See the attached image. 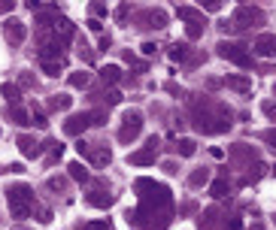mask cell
Masks as SVG:
<instances>
[{
    "label": "cell",
    "instance_id": "6da1fadb",
    "mask_svg": "<svg viewBox=\"0 0 276 230\" xmlns=\"http://www.w3.org/2000/svg\"><path fill=\"white\" fill-rule=\"evenodd\" d=\"M6 200H9V212L15 218H28V212L34 209V191L28 185H9L6 188Z\"/></svg>",
    "mask_w": 276,
    "mask_h": 230
},
{
    "label": "cell",
    "instance_id": "7a4b0ae2",
    "mask_svg": "<svg viewBox=\"0 0 276 230\" xmlns=\"http://www.w3.org/2000/svg\"><path fill=\"white\" fill-rule=\"evenodd\" d=\"M140 133H143V115H140L137 109H128L125 115H122V131H119V139L128 145V142H134Z\"/></svg>",
    "mask_w": 276,
    "mask_h": 230
},
{
    "label": "cell",
    "instance_id": "3957f363",
    "mask_svg": "<svg viewBox=\"0 0 276 230\" xmlns=\"http://www.w3.org/2000/svg\"><path fill=\"white\" fill-rule=\"evenodd\" d=\"M215 49H219V55H222L225 61H231V64H237V67H249V64H252L246 46H240V43H228V39H222Z\"/></svg>",
    "mask_w": 276,
    "mask_h": 230
},
{
    "label": "cell",
    "instance_id": "277c9868",
    "mask_svg": "<svg viewBox=\"0 0 276 230\" xmlns=\"http://www.w3.org/2000/svg\"><path fill=\"white\" fill-rule=\"evenodd\" d=\"M264 22V12L261 9H252V6H240L234 12V28H249V25H261Z\"/></svg>",
    "mask_w": 276,
    "mask_h": 230
},
{
    "label": "cell",
    "instance_id": "5b68a950",
    "mask_svg": "<svg viewBox=\"0 0 276 230\" xmlns=\"http://www.w3.org/2000/svg\"><path fill=\"white\" fill-rule=\"evenodd\" d=\"M3 33H6V43H9V46H22V43H25V36H28L25 22H18V18H6Z\"/></svg>",
    "mask_w": 276,
    "mask_h": 230
},
{
    "label": "cell",
    "instance_id": "8992f818",
    "mask_svg": "<svg viewBox=\"0 0 276 230\" xmlns=\"http://www.w3.org/2000/svg\"><path fill=\"white\" fill-rule=\"evenodd\" d=\"M255 55L258 58H276V36L273 33H261L255 39Z\"/></svg>",
    "mask_w": 276,
    "mask_h": 230
},
{
    "label": "cell",
    "instance_id": "52a82bcc",
    "mask_svg": "<svg viewBox=\"0 0 276 230\" xmlns=\"http://www.w3.org/2000/svg\"><path fill=\"white\" fill-rule=\"evenodd\" d=\"M15 142H18V152H22L25 158H31V161H34V158H40V155H43V145L36 142L34 136H28V133H22V136H18Z\"/></svg>",
    "mask_w": 276,
    "mask_h": 230
},
{
    "label": "cell",
    "instance_id": "ba28073f",
    "mask_svg": "<svg viewBox=\"0 0 276 230\" xmlns=\"http://www.w3.org/2000/svg\"><path fill=\"white\" fill-rule=\"evenodd\" d=\"M85 128H91V124H88V112L70 115L67 121H64V133H67V136H79V133H85Z\"/></svg>",
    "mask_w": 276,
    "mask_h": 230
},
{
    "label": "cell",
    "instance_id": "9c48e42d",
    "mask_svg": "<svg viewBox=\"0 0 276 230\" xmlns=\"http://www.w3.org/2000/svg\"><path fill=\"white\" fill-rule=\"evenodd\" d=\"M140 22H143L140 28H164V25H167V15H164L161 9H146V12L140 15Z\"/></svg>",
    "mask_w": 276,
    "mask_h": 230
},
{
    "label": "cell",
    "instance_id": "30bf717a",
    "mask_svg": "<svg viewBox=\"0 0 276 230\" xmlns=\"http://www.w3.org/2000/svg\"><path fill=\"white\" fill-rule=\"evenodd\" d=\"M88 206H97V209H106V206H112V194H109V191H104V188H97V191H91V194H88Z\"/></svg>",
    "mask_w": 276,
    "mask_h": 230
},
{
    "label": "cell",
    "instance_id": "8fae6325",
    "mask_svg": "<svg viewBox=\"0 0 276 230\" xmlns=\"http://www.w3.org/2000/svg\"><path fill=\"white\" fill-rule=\"evenodd\" d=\"M6 118H9L12 124H18V128H28V124H31V115H28L22 106H6Z\"/></svg>",
    "mask_w": 276,
    "mask_h": 230
},
{
    "label": "cell",
    "instance_id": "7c38bea8",
    "mask_svg": "<svg viewBox=\"0 0 276 230\" xmlns=\"http://www.w3.org/2000/svg\"><path fill=\"white\" fill-rule=\"evenodd\" d=\"M119 79H122V70H119L115 64L101 67V82H104V85H115Z\"/></svg>",
    "mask_w": 276,
    "mask_h": 230
},
{
    "label": "cell",
    "instance_id": "4fadbf2b",
    "mask_svg": "<svg viewBox=\"0 0 276 230\" xmlns=\"http://www.w3.org/2000/svg\"><path fill=\"white\" fill-rule=\"evenodd\" d=\"M128 161L134 166H149V164H155V152H152V149H143V152H134Z\"/></svg>",
    "mask_w": 276,
    "mask_h": 230
},
{
    "label": "cell",
    "instance_id": "5bb4252c",
    "mask_svg": "<svg viewBox=\"0 0 276 230\" xmlns=\"http://www.w3.org/2000/svg\"><path fill=\"white\" fill-rule=\"evenodd\" d=\"M0 94H3V97H6V103H9V106H18V94H22V91H18V85H9V82H6V85H0Z\"/></svg>",
    "mask_w": 276,
    "mask_h": 230
},
{
    "label": "cell",
    "instance_id": "9a60e30c",
    "mask_svg": "<svg viewBox=\"0 0 276 230\" xmlns=\"http://www.w3.org/2000/svg\"><path fill=\"white\" fill-rule=\"evenodd\" d=\"M176 15H179V18H185V22H201V18H204V12H201V9H194V6H179V9H176Z\"/></svg>",
    "mask_w": 276,
    "mask_h": 230
},
{
    "label": "cell",
    "instance_id": "2e32d148",
    "mask_svg": "<svg viewBox=\"0 0 276 230\" xmlns=\"http://www.w3.org/2000/svg\"><path fill=\"white\" fill-rule=\"evenodd\" d=\"M67 82H70V88H85V85L91 82V76H88L85 70H76V73H70Z\"/></svg>",
    "mask_w": 276,
    "mask_h": 230
},
{
    "label": "cell",
    "instance_id": "e0dca14e",
    "mask_svg": "<svg viewBox=\"0 0 276 230\" xmlns=\"http://www.w3.org/2000/svg\"><path fill=\"white\" fill-rule=\"evenodd\" d=\"M88 158H91V161H94V164L97 166H106L109 164V158H112V155H109V149H94V152H91V149H88Z\"/></svg>",
    "mask_w": 276,
    "mask_h": 230
},
{
    "label": "cell",
    "instance_id": "ac0fdd59",
    "mask_svg": "<svg viewBox=\"0 0 276 230\" xmlns=\"http://www.w3.org/2000/svg\"><path fill=\"white\" fill-rule=\"evenodd\" d=\"M70 103H73V97H67V94H55V97L49 100V109L64 112V109H70Z\"/></svg>",
    "mask_w": 276,
    "mask_h": 230
},
{
    "label": "cell",
    "instance_id": "d6986e66",
    "mask_svg": "<svg viewBox=\"0 0 276 230\" xmlns=\"http://www.w3.org/2000/svg\"><path fill=\"white\" fill-rule=\"evenodd\" d=\"M176 152H179L182 158H191V155L198 152V142H194V139H179V142H176Z\"/></svg>",
    "mask_w": 276,
    "mask_h": 230
},
{
    "label": "cell",
    "instance_id": "ffe728a7",
    "mask_svg": "<svg viewBox=\"0 0 276 230\" xmlns=\"http://www.w3.org/2000/svg\"><path fill=\"white\" fill-rule=\"evenodd\" d=\"M67 170H70V179H76V182H88V170H85V164L73 161V164H70Z\"/></svg>",
    "mask_w": 276,
    "mask_h": 230
},
{
    "label": "cell",
    "instance_id": "44dd1931",
    "mask_svg": "<svg viewBox=\"0 0 276 230\" xmlns=\"http://www.w3.org/2000/svg\"><path fill=\"white\" fill-rule=\"evenodd\" d=\"M228 88H234V91H243V94H246V91L252 88V82H249L246 76H231V79H228Z\"/></svg>",
    "mask_w": 276,
    "mask_h": 230
},
{
    "label": "cell",
    "instance_id": "7402d4cb",
    "mask_svg": "<svg viewBox=\"0 0 276 230\" xmlns=\"http://www.w3.org/2000/svg\"><path fill=\"white\" fill-rule=\"evenodd\" d=\"M204 28H207V25H204V18H201V22H188V28H185L188 39H201V36H204Z\"/></svg>",
    "mask_w": 276,
    "mask_h": 230
},
{
    "label": "cell",
    "instance_id": "603a6c76",
    "mask_svg": "<svg viewBox=\"0 0 276 230\" xmlns=\"http://www.w3.org/2000/svg\"><path fill=\"white\" fill-rule=\"evenodd\" d=\"M207 179H209V173H207V170H194V173L188 176V185H191V188H201V185H204Z\"/></svg>",
    "mask_w": 276,
    "mask_h": 230
},
{
    "label": "cell",
    "instance_id": "cb8c5ba5",
    "mask_svg": "<svg viewBox=\"0 0 276 230\" xmlns=\"http://www.w3.org/2000/svg\"><path fill=\"white\" fill-rule=\"evenodd\" d=\"M170 58L173 61H188V46H185V43H176L170 49Z\"/></svg>",
    "mask_w": 276,
    "mask_h": 230
},
{
    "label": "cell",
    "instance_id": "d4e9b609",
    "mask_svg": "<svg viewBox=\"0 0 276 230\" xmlns=\"http://www.w3.org/2000/svg\"><path fill=\"white\" fill-rule=\"evenodd\" d=\"M88 124H91V128H104V124H106V112H104V109L88 112Z\"/></svg>",
    "mask_w": 276,
    "mask_h": 230
},
{
    "label": "cell",
    "instance_id": "484cf974",
    "mask_svg": "<svg viewBox=\"0 0 276 230\" xmlns=\"http://www.w3.org/2000/svg\"><path fill=\"white\" fill-rule=\"evenodd\" d=\"M209 191H212V197H225V194H228V191H231V185H228V182H225V179H215V182H212V188H209Z\"/></svg>",
    "mask_w": 276,
    "mask_h": 230
},
{
    "label": "cell",
    "instance_id": "4316f807",
    "mask_svg": "<svg viewBox=\"0 0 276 230\" xmlns=\"http://www.w3.org/2000/svg\"><path fill=\"white\" fill-rule=\"evenodd\" d=\"M43 70H46V76H58L61 70H64V61H40Z\"/></svg>",
    "mask_w": 276,
    "mask_h": 230
},
{
    "label": "cell",
    "instance_id": "83f0119b",
    "mask_svg": "<svg viewBox=\"0 0 276 230\" xmlns=\"http://www.w3.org/2000/svg\"><path fill=\"white\" fill-rule=\"evenodd\" d=\"M79 230H109V218H101V221H91V224H82Z\"/></svg>",
    "mask_w": 276,
    "mask_h": 230
},
{
    "label": "cell",
    "instance_id": "f1b7e54d",
    "mask_svg": "<svg viewBox=\"0 0 276 230\" xmlns=\"http://www.w3.org/2000/svg\"><path fill=\"white\" fill-rule=\"evenodd\" d=\"M36 82H34V76H31V73H22V79H18V91H22V88H34Z\"/></svg>",
    "mask_w": 276,
    "mask_h": 230
},
{
    "label": "cell",
    "instance_id": "f546056e",
    "mask_svg": "<svg viewBox=\"0 0 276 230\" xmlns=\"http://www.w3.org/2000/svg\"><path fill=\"white\" fill-rule=\"evenodd\" d=\"M104 103H106V106H115V103H122V94H119V91H106Z\"/></svg>",
    "mask_w": 276,
    "mask_h": 230
},
{
    "label": "cell",
    "instance_id": "4dcf8cb0",
    "mask_svg": "<svg viewBox=\"0 0 276 230\" xmlns=\"http://www.w3.org/2000/svg\"><path fill=\"white\" fill-rule=\"evenodd\" d=\"M31 124H36V128H43V131L49 128V121H46V115H43V112H34V115H31Z\"/></svg>",
    "mask_w": 276,
    "mask_h": 230
},
{
    "label": "cell",
    "instance_id": "1f68e13d",
    "mask_svg": "<svg viewBox=\"0 0 276 230\" xmlns=\"http://www.w3.org/2000/svg\"><path fill=\"white\" fill-rule=\"evenodd\" d=\"M261 109H264V115H267V118H273V121H276V103H270V100H267Z\"/></svg>",
    "mask_w": 276,
    "mask_h": 230
},
{
    "label": "cell",
    "instance_id": "d6a6232c",
    "mask_svg": "<svg viewBox=\"0 0 276 230\" xmlns=\"http://www.w3.org/2000/svg\"><path fill=\"white\" fill-rule=\"evenodd\" d=\"M261 136H264V142H270V149H276V128L273 131H264Z\"/></svg>",
    "mask_w": 276,
    "mask_h": 230
},
{
    "label": "cell",
    "instance_id": "836d02e7",
    "mask_svg": "<svg viewBox=\"0 0 276 230\" xmlns=\"http://www.w3.org/2000/svg\"><path fill=\"white\" fill-rule=\"evenodd\" d=\"M128 9H131L128 3H125V6H119V9H115V18H119V22H125V18H128Z\"/></svg>",
    "mask_w": 276,
    "mask_h": 230
},
{
    "label": "cell",
    "instance_id": "e575fe53",
    "mask_svg": "<svg viewBox=\"0 0 276 230\" xmlns=\"http://www.w3.org/2000/svg\"><path fill=\"white\" fill-rule=\"evenodd\" d=\"M36 221H40V224H49V221H52V212H49V209H40V218H36Z\"/></svg>",
    "mask_w": 276,
    "mask_h": 230
},
{
    "label": "cell",
    "instance_id": "d590c367",
    "mask_svg": "<svg viewBox=\"0 0 276 230\" xmlns=\"http://www.w3.org/2000/svg\"><path fill=\"white\" fill-rule=\"evenodd\" d=\"M49 188H55V191H61V188H64V179H49Z\"/></svg>",
    "mask_w": 276,
    "mask_h": 230
},
{
    "label": "cell",
    "instance_id": "8d00e7d4",
    "mask_svg": "<svg viewBox=\"0 0 276 230\" xmlns=\"http://www.w3.org/2000/svg\"><path fill=\"white\" fill-rule=\"evenodd\" d=\"M88 28H91V31H94V33H101V31H104V25H101L97 18H91V22H88Z\"/></svg>",
    "mask_w": 276,
    "mask_h": 230
},
{
    "label": "cell",
    "instance_id": "74e56055",
    "mask_svg": "<svg viewBox=\"0 0 276 230\" xmlns=\"http://www.w3.org/2000/svg\"><path fill=\"white\" fill-rule=\"evenodd\" d=\"M143 55H155V43H143Z\"/></svg>",
    "mask_w": 276,
    "mask_h": 230
},
{
    "label": "cell",
    "instance_id": "f35d334b",
    "mask_svg": "<svg viewBox=\"0 0 276 230\" xmlns=\"http://www.w3.org/2000/svg\"><path fill=\"white\" fill-rule=\"evenodd\" d=\"M12 9H15V3H12V0H9V3H6V0L0 3V12H12Z\"/></svg>",
    "mask_w": 276,
    "mask_h": 230
},
{
    "label": "cell",
    "instance_id": "ab89813d",
    "mask_svg": "<svg viewBox=\"0 0 276 230\" xmlns=\"http://www.w3.org/2000/svg\"><path fill=\"white\" fill-rule=\"evenodd\" d=\"M91 12H94V15H106V6H101V3H94V6H91Z\"/></svg>",
    "mask_w": 276,
    "mask_h": 230
},
{
    "label": "cell",
    "instance_id": "60d3db41",
    "mask_svg": "<svg viewBox=\"0 0 276 230\" xmlns=\"http://www.w3.org/2000/svg\"><path fill=\"white\" fill-rule=\"evenodd\" d=\"M6 170H9V173H25V164H9Z\"/></svg>",
    "mask_w": 276,
    "mask_h": 230
},
{
    "label": "cell",
    "instance_id": "b9f144b4",
    "mask_svg": "<svg viewBox=\"0 0 276 230\" xmlns=\"http://www.w3.org/2000/svg\"><path fill=\"white\" fill-rule=\"evenodd\" d=\"M252 230H264V227H261V224H255V227H252Z\"/></svg>",
    "mask_w": 276,
    "mask_h": 230
},
{
    "label": "cell",
    "instance_id": "7bdbcfd3",
    "mask_svg": "<svg viewBox=\"0 0 276 230\" xmlns=\"http://www.w3.org/2000/svg\"><path fill=\"white\" fill-rule=\"evenodd\" d=\"M12 230H31V227H12Z\"/></svg>",
    "mask_w": 276,
    "mask_h": 230
},
{
    "label": "cell",
    "instance_id": "ee69618b",
    "mask_svg": "<svg viewBox=\"0 0 276 230\" xmlns=\"http://www.w3.org/2000/svg\"><path fill=\"white\" fill-rule=\"evenodd\" d=\"M270 173H273V176H276V164H273V170H270Z\"/></svg>",
    "mask_w": 276,
    "mask_h": 230
},
{
    "label": "cell",
    "instance_id": "f6af8a7d",
    "mask_svg": "<svg viewBox=\"0 0 276 230\" xmlns=\"http://www.w3.org/2000/svg\"><path fill=\"white\" fill-rule=\"evenodd\" d=\"M273 94H276V88H273Z\"/></svg>",
    "mask_w": 276,
    "mask_h": 230
}]
</instances>
